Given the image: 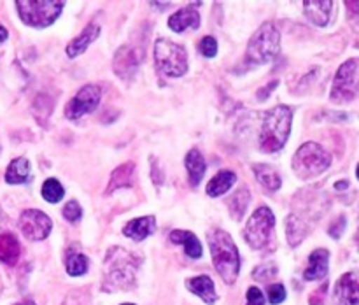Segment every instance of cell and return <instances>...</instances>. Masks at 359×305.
<instances>
[{
  "label": "cell",
  "mask_w": 359,
  "mask_h": 305,
  "mask_svg": "<svg viewBox=\"0 0 359 305\" xmlns=\"http://www.w3.org/2000/svg\"><path fill=\"white\" fill-rule=\"evenodd\" d=\"M139 259L123 248H111L104 262V290H130L135 284Z\"/></svg>",
  "instance_id": "6da1fadb"
},
{
  "label": "cell",
  "mask_w": 359,
  "mask_h": 305,
  "mask_svg": "<svg viewBox=\"0 0 359 305\" xmlns=\"http://www.w3.org/2000/svg\"><path fill=\"white\" fill-rule=\"evenodd\" d=\"M293 112L286 105H277L263 114L262 133H259V147L265 153H276L283 149L291 133Z\"/></svg>",
  "instance_id": "7a4b0ae2"
},
{
  "label": "cell",
  "mask_w": 359,
  "mask_h": 305,
  "mask_svg": "<svg viewBox=\"0 0 359 305\" xmlns=\"http://www.w3.org/2000/svg\"><path fill=\"white\" fill-rule=\"evenodd\" d=\"M209 242L216 270L223 277L224 283L235 284L238 270H241V258H238V249L231 235L224 230H214L209 235Z\"/></svg>",
  "instance_id": "3957f363"
},
{
  "label": "cell",
  "mask_w": 359,
  "mask_h": 305,
  "mask_svg": "<svg viewBox=\"0 0 359 305\" xmlns=\"http://www.w3.org/2000/svg\"><path fill=\"white\" fill-rule=\"evenodd\" d=\"M280 49V34L273 23H265L256 30L251 41L248 44V53H245V62L251 65H262V63H270Z\"/></svg>",
  "instance_id": "277c9868"
},
{
  "label": "cell",
  "mask_w": 359,
  "mask_h": 305,
  "mask_svg": "<svg viewBox=\"0 0 359 305\" xmlns=\"http://www.w3.org/2000/svg\"><path fill=\"white\" fill-rule=\"evenodd\" d=\"M154 63L163 76L181 77L188 70V53L170 39H158L154 42Z\"/></svg>",
  "instance_id": "5b68a950"
},
{
  "label": "cell",
  "mask_w": 359,
  "mask_h": 305,
  "mask_svg": "<svg viewBox=\"0 0 359 305\" xmlns=\"http://www.w3.org/2000/svg\"><path fill=\"white\" fill-rule=\"evenodd\" d=\"M332 165V156L323 146L316 142H305L293 158V170L302 179H311L323 174Z\"/></svg>",
  "instance_id": "8992f818"
},
{
  "label": "cell",
  "mask_w": 359,
  "mask_h": 305,
  "mask_svg": "<svg viewBox=\"0 0 359 305\" xmlns=\"http://www.w3.org/2000/svg\"><path fill=\"white\" fill-rule=\"evenodd\" d=\"M273 226H276V216H273L272 210L269 207H258L245 224L244 238L251 248H265L272 237Z\"/></svg>",
  "instance_id": "52a82bcc"
},
{
  "label": "cell",
  "mask_w": 359,
  "mask_h": 305,
  "mask_svg": "<svg viewBox=\"0 0 359 305\" xmlns=\"http://www.w3.org/2000/svg\"><path fill=\"white\" fill-rule=\"evenodd\" d=\"M63 2H16V9L23 23L35 28H44L55 23L62 14Z\"/></svg>",
  "instance_id": "ba28073f"
},
{
  "label": "cell",
  "mask_w": 359,
  "mask_h": 305,
  "mask_svg": "<svg viewBox=\"0 0 359 305\" xmlns=\"http://www.w3.org/2000/svg\"><path fill=\"white\" fill-rule=\"evenodd\" d=\"M356 72L358 60H347L337 70V76L333 79L332 100L335 102H351L356 97Z\"/></svg>",
  "instance_id": "9c48e42d"
},
{
  "label": "cell",
  "mask_w": 359,
  "mask_h": 305,
  "mask_svg": "<svg viewBox=\"0 0 359 305\" xmlns=\"http://www.w3.org/2000/svg\"><path fill=\"white\" fill-rule=\"evenodd\" d=\"M102 98L100 88L95 86V84H86V86L81 88L65 107V116L69 119H79L83 116L90 114L95 109L98 107Z\"/></svg>",
  "instance_id": "30bf717a"
},
{
  "label": "cell",
  "mask_w": 359,
  "mask_h": 305,
  "mask_svg": "<svg viewBox=\"0 0 359 305\" xmlns=\"http://www.w3.org/2000/svg\"><path fill=\"white\" fill-rule=\"evenodd\" d=\"M18 226L28 240H44L51 233L53 221L42 210L28 209L20 216Z\"/></svg>",
  "instance_id": "8fae6325"
},
{
  "label": "cell",
  "mask_w": 359,
  "mask_h": 305,
  "mask_svg": "<svg viewBox=\"0 0 359 305\" xmlns=\"http://www.w3.org/2000/svg\"><path fill=\"white\" fill-rule=\"evenodd\" d=\"M142 62V49L135 46H121L112 60V69L121 79H132Z\"/></svg>",
  "instance_id": "7c38bea8"
},
{
  "label": "cell",
  "mask_w": 359,
  "mask_h": 305,
  "mask_svg": "<svg viewBox=\"0 0 359 305\" xmlns=\"http://www.w3.org/2000/svg\"><path fill=\"white\" fill-rule=\"evenodd\" d=\"M337 297L344 305H359V270L344 273L337 283Z\"/></svg>",
  "instance_id": "4fadbf2b"
},
{
  "label": "cell",
  "mask_w": 359,
  "mask_h": 305,
  "mask_svg": "<svg viewBox=\"0 0 359 305\" xmlns=\"http://www.w3.org/2000/svg\"><path fill=\"white\" fill-rule=\"evenodd\" d=\"M304 11L311 23L318 25V27H326L330 23V18H332L333 2H330V0H307V2H304Z\"/></svg>",
  "instance_id": "5bb4252c"
},
{
  "label": "cell",
  "mask_w": 359,
  "mask_h": 305,
  "mask_svg": "<svg viewBox=\"0 0 359 305\" xmlns=\"http://www.w3.org/2000/svg\"><path fill=\"white\" fill-rule=\"evenodd\" d=\"M98 34H100V27H98V23L88 25V27L84 28L76 39H72V41L69 42V46H67L65 49L67 56H69V58H76V56H79L81 53L86 51V49L90 48L91 42L97 41Z\"/></svg>",
  "instance_id": "9a60e30c"
},
{
  "label": "cell",
  "mask_w": 359,
  "mask_h": 305,
  "mask_svg": "<svg viewBox=\"0 0 359 305\" xmlns=\"http://www.w3.org/2000/svg\"><path fill=\"white\" fill-rule=\"evenodd\" d=\"M328 263L330 252L326 249H316L309 256V266L304 272L305 280H319L323 277H326V273H328Z\"/></svg>",
  "instance_id": "2e32d148"
},
{
  "label": "cell",
  "mask_w": 359,
  "mask_h": 305,
  "mask_svg": "<svg viewBox=\"0 0 359 305\" xmlns=\"http://www.w3.org/2000/svg\"><path fill=\"white\" fill-rule=\"evenodd\" d=\"M154 228H156V219H154V216H142L137 217V219L128 221V223L125 224V228H123V233H125L126 237L133 238V240L140 242L146 237H149L154 231Z\"/></svg>",
  "instance_id": "e0dca14e"
},
{
  "label": "cell",
  "mask_w": 359,
  "mask_h": 305,
  "mask_svg": "<svg viewBox=\"0 0 359 305\" xmlns=\"http://www.w3.org/2000/svg\"><path fill=\"white\" fill-rule=\"evenodd\" d=\"M168 27L177 34H182L186 28H198L200 27V14L193 7H184L177 11L168 20Z\"/></svg>",
  "instance_id": "ac0fdd59"
},
{
  "label": "cell",
  "mask_w": 359,
  "mask_h": 305,
  "mask_svg": "<svg viewBox=\"0 0 359 305\" xmlns=\"http://www.w3.org/2000/svg\"><path fill=\"white\" fill-rule=\"evenodd\" d=\"M170 240L174 242V244H181L182 248H184L186 255H188L189 258H193V259L202 258V252H203L202 244H200V240L196 238V235H193L191 231H188V230H172Z\"/></svg>",
  "instance_id": "d6986e66"
},
{
  "label": "cell",
  "mask_w": 359,
  "mask_h": 305,
  "mask_svg": "<svg viewBox=\"0 0 359 305\" xmlns=\"http://www.w3.org/2000/svg\"><path fill=\"white\" fill-rule=\"evenodd\" d=\"M188 290L191 293L198 294L205 304L212 305L214 301L217 300V293H216V287H214L212 279L209 276H198V277H193V279L188 280Z\"/></svg>",
  "instance_id": "ffe728a7"
},
{
  "label": "cell",
  "mask_w": 359,
  "mask_h": 305,
  "mask_svg": "<svg viewBox=\"0 0 359 305\" xmlns=\"http://www.w3.org/2000/svg\"><path fill=\"white\" fill-rule=\"evenodd\" d=\"M21 255V245L18 238L11 233L0 235V262L6 265H16Z\"/></svg>",
  "instance_id": "44dd1931"
},
{
  "label": "cell",
  "mask_w": 359,
  "mask_h": 305,
  "mask_svg": "<svg viewBox=\"0 0 359 305\" xmlns=\"http://www.w3.org/2000/svg\"><path fill=\"white\" fill-rule=\"evenodd\" d=\"M133 172H135V163L133 161H128V163H123L116 168L111 174V179H109V184L105 193H112L119 188H126V186L132 184Z\"/></svg>",
  "instance_id": "7402d4cb"
},
{
  "label": "cell",
  "mask_w": 359,
  "mask_h": 305,
  "mask_svg": "<svg viewBox=\"0 0 359 305\" xmlns=\"http://www.w3.org/2000/svg\"><path fill=\"white\" fill-rule=\"evenodd\" d=\"M235 181H237V175H235V172H231V170L217 172V174L210 179L209 184H207V195L214 196V198H216V196L224 195V193H226L228 189L235 184Z\"/></svg>",
  "instance_id": "603a6c76"
},
{
  "label": "cell",
  "mask_w": 359,
  "mask_h": 305,
  "mask_svg": "<svg viewBox=\"0 0 359 305\" xmlns=\"http://www.w3.org/2000/svg\"><path fill=\"white\" fill-rule=\"evenodd\" d=\"M252 170H255L258 182L266 191H277L280 188V184H283V179H280L279 172L273 167H270V165H255Z\"/></svg>",
  "instance_id": "cb8c5ba5"
},
{
  "label": "cell",
  "mask_w": 359,
  "mask_h": 305,
  "mask_svg": "<svg viewBox=\"0 0 359 305\" xmlns=\"http://www.w3.org/2000/svg\"><path fill=\"white\" fill-rule=\"evenodd\" d=\"M186 168H188V174H189V182L191 186L200 184L202 181L203 174L207 170V163H205V158L202 156L198 149H191L186 156Z\"/></svg>",
  "instance_id": "d4e9b609"
},
{
  "label": "cell",
  "mask_w": 359,
  "mask_h": 305,
  "mask_svg": "<svg viewBox=\"0 0 359 305\" xmlns=\"http://www.w3.org/2000/svg\"><path fill=\"white\" fill-rule=\"evenodd\" d=\"M30 177V163L27 158H16L9 163L6 172V181L9 184H23Z\"/></svg>",
  "instance_id": "484cf974"
},
{
  "label": "cell",
  "mask_w": 359,
  "mask_h": 305,
  "mask_svg": "<svg viewBox=\"0 0 359 305\" xmlns=\"http://www.w3.org/2000/svg\"><path fill=\"white\" fill-rule=\"evenodd\" d=\"M249 202H251V193H249V189L245 188V186H242V188H238L237 191H235V195L228 200V209H230L231 217L241 221L242 217H244L245 210H248Z\"/></svg>",
  "instance_id": "4316f807"
},
{
  "label": "cell",
  "mask_w": 359,
  "mask_h": 305,
  "mask_svg": "<svg viewBox=\"0 0 359 305\" xmlns=\"http://www.w3.org/2000/svg\"><path fill=\"white\" fill-rule=\"evenodd\" d=\"M65 269L67 273L72 277L84 276L88 270V258L83 252H77L74 251V249H70L65 256Z\"/></svg>",
  "instance_id": "83f0119b"
},
{
  "label": "cell",
  "mask_w": 359,
  "mask_h": 305,
  "mask_svg": "<svg viewBox=\"0 0 359 305\" xmlns=\"http://www.w3.org/2000/svg\"><path fill=\"white\" fill-rule=\"evenodd\" d=\"M307 235V230H305V224L298 219L297 216L287 217V240H290L291 245H298L304 237Z\"/></svg>",
  "instance_id": "f1b7e54d"
},
{
  "label": "cell",
  "mask_w": 359,
  "mask_h": 305,
  "mask_svg": "<svg viewBox=\"0 0 359 305\" xmlns=\"http://www.w3.org/2000/svg\"><path fill=\"white\" fill-rule=\"evenodd\" d=\"M63 195H65V189H63V186L56 179H46L44 184H42V196H44V200L56 203L63 198Z\"/></svg>",
  "instance_id": "f546056e"
},
{
  "label": "cell",
  "mask_w": 359,
  "mask_h": 305,
  "mask_svg": "<svg viewBox=\"0 0 359 305\" xmlns=\"http://www.w3.org/2000/svg\"><path fill=\"white\" fill-rule=\"evenodd\" d=\"M62 305H90V294H88L86 290L70 291Z\"/></svg>",
  "instance_id": "4dcf8cb0"
},
{
  "label": "cell",
  "mask_w": 359,
  "mask_h": 305,
  "mask_svg": "<svg viewBox=\"0 0 359 305\" xmlns=\"http://www.w3.org/2000/svg\"><path fill=\"white\" fill-rule=\"evenodd\" d=\"M81 216H83V209H81L79 203L76 200L67 202V205L63 207V217L67 221H70V223H76V221L81 219Z\"/></svg>",
  "instance_id": "1f68e13d"
},
{
  "label": "cell",
  "mask_w": 359,
  "mask_h": 305,
  "mask_svg": "<svg viewBox=\"0 0 359 305\" xmlns=\"http://www.w3.org/2000/svg\"><path fill=\"white\" fill-rule=\"evenodd\" d=\"M200 53H202L205 58H214V56L217 55V42L216 39L210 37V35H207V37H203L202 41H200Z\"/></svg>",
  "instance_id": "d6a6232c"
},
{
  "label": "cell",
  "mask_w": 359,
  "mask_h": 305,
  "mask_svg": "<svg viewBox=\"0 0 359 305\" xmlns=\"http://www.w3.org/2000/svg\"><path fill=\"white\" fill-rule=\"evenodd\" d=\"M269 300L270 304L277 305V304H283L286 300V287L283 284H272L269 287Z\"/></svg>",
  "instance_id": "836d02e7"
},
{
  "label": "cell",
  "mask_w": 359,
  "mask_h": 305,
  "mask_svg": "<svg viewBox=\"0 0 359 305\" xmlns=\"http://www.w3.org/2000/svg\"><path fill=\"white\" fill-rule=\"evenodd\" d=\"M277 273V266L273 263H265L255 270V277L258 280H269Z\"/></svg>",
  "instance_id": "e575fe53"
},
{
  "label": "cell",
  "mask_w": 359,
  "mask_h": 305,
  "mask_svg": "<svg viewBox=\"0 0 359 305\" xmlns=\"http://www.w3.org/2000/svg\"><path fill=\"white\" fill-rule=\"evenodd\" d=\"M346 224H347L346 217H344V216L337 217V219L333 221L332 224H330V235H332L333 238H340V237H342L344 230H346Z\"/></svg>",
  "instance_id": "d590c367"
},
{
  "label": "cell",
  "mask_w": 359,
  "mask_h": 305,
  "mask_svg": "<svg viewBox=\"0 0 359 305\" xmlns=\"http://www.w3.org/2000/svg\"><path fill=\"white\" fill-rule=\"evenodd\" d=\"M248 305H265V297L256 286L248 290Z\"/></svg>",
  "instance_id": "8d00e7d4"
},
{
  "label": "cell",
  "mask_w": 359,
  "mask_h": 305,
  "mask_svg": "<svg viewBox=\"0 0 359 305\" xmlns=\"http://www.w3.org/2000/svg\"><path fill=\"white\" fill-rule=\"evenodd\" d=\"M326 290H328V286H323L321 287V291H316L314 294H312L311 297V305H321L323 304V297H325V293H326Z\"/></svg>",
  "instance_id": "74e56055"
},
{
  "label": "cell",
  "mask_w": 359,
  "mask_h": 305,
  "mask_svg": "<svg viewBox=\"0 0 359 305\" xmlns=\"http://www.w3.org/2000/svg\"><path fill=\"white\" fill-rule=\"evenodd\" d=\"M277 84H279V81H272V83H270L269 86L263 88V90L259 91V93H258V98H259V100H265V98L269 97L270 93H272V88H277Z\"/></svg>",
  "instance_id": "f35d334b"
},
{
  "label": "cell",
  "mask_w": 359,
  "mask_h": 305,
  "mask_svg": "<svg viewBox=\"0 0 359 305\" xmlns=\"http://www.w3.org/2000/svg\"><path fill=\"white\" fill-rule=\"evenodd\" d=\"M347 9H349V13H359V2H346Z\"/></svg>",
  "instance_id": "ab89813d"
},
{
  "label": "cell",
  "mask_w": 359,
  "mask_h": 305,
  "mask_svg": "<svg viewBox=\"0 0 359 305\" xmlns=\"http://www.w3.org/2000/svg\"><path fill=\"white\" fill-rule=\"evenodd\" d=\"M7 37H9V32H7L6 27H2V25H0V44H2Z\"/></svg>",
  "instance_id": "60d3db41"
},
{
  "label": "cell",
  "mask_w": 359,
  "mask_h": 305,
  "mask_svg": "<svg viewBox=\"0 0 359 305\" xmlns=\"http://www.w3.org/2000/svg\"><path fill=\"white\" fill-rule=\"evenodd\" d=\"M347 186H349V182H347V181H339V182H337V184H335V188H337V189H346Z\"/></svg>",
  "instance_id": "b9f144b4"
},
{
  "label": "cell",
  "mask_w": 359,
  "mask_h": 305,
  "mask_svg": "<svg viewBox=\"0 0 359 305\" xmlns=\"http://www.w3.org/2000/svg\"><path fill=\"white\" fill-rule=\"evenodd\" d=\"M16 305H35V301L25 300V301H20V304H16Z\"/></svg>",
  "instance_id": "7bdbcfd3"
},
{
  "label": "cell",
  "mask_w": 359,
  "mask_h": 305,
  "mask_svg": "<svg viewBox=\"0 0 359 305\" xmlns=\"http://www.w3.org/2000/svg\"><path fill=\"white\" fill-rule=\"evenodd\" d=\"M356 175H358V179H359V163H358V168H356Z\"/></svg>",
  "instance_id": "ee69618b"
},
{
  "label": "cell",
  "mask_w": 359,
  "mask_h": 305,
  "mask_svg": "<svg viewBox=\"0 0 359 305\" xmlns=\"http://www.w3.org/2000/svg\"><path fill=\"white\" fill-rule=\"evenodd\" d=\"M0 291H2V283H0Z\"/></svg>",
  "instance_id": "f6af8a7d"
},
{
  "label": "cell",
  "mask_w": 359,
  "mask_h": 305,
  "mask_svg": "<svg viewBox=\"0 0 359 305\" xmlns=\"http://www.w3.org/2000/svg\"><path fill=\"white\" fill-rule=\"evenodd\" d=\"M123 305H133V304H123Z\"/></svg>",
  "instance_id": "bcb514c9"
}]
</instances>
